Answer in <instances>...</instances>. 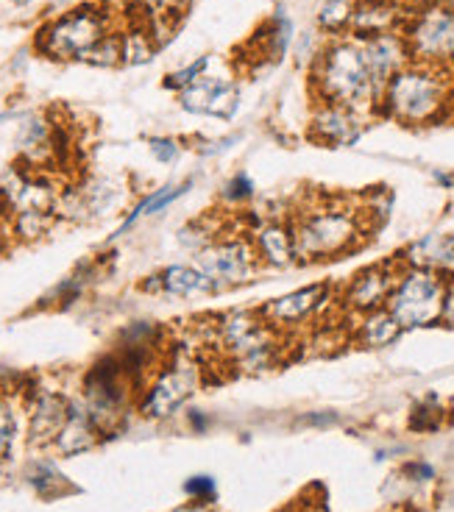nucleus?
I'll return each instance as SVG.
<instances>
[{
	"label": "nucleus",
	"mask_w": 454,
	"mask_h": 512,
	"mask_svg": "<svg viewBox=\"0 0 454 512\" xmlns=\"http://www.w3.org/2000/svg\"><path fill=\"white\" fill-rule=\"evenodd\" d=\"M56 212H42V209H28V212H17L12 215V231L20 240H39L53 229L56 223Z\"/></svg>",
	"instance_id": "obj_25"
},
{
	"label": "nucleus",
	"mask_w": 454,
	"mask_h": 512,
	"mask_svg": "<svg viewBox=\"0 0 454 512\" xmlns=\"http://www.w3.org/2000/svg\"><path fill=\"white\" fill-rule=\"evenodd\" d=\"M207 67H209V56H201V59H195L193 64H187V67H182V70H173V73H168V78H165V87L176 92L187 90L190 84H195L198 78L204 76V70H207Z\"/></svg>",
	"instance_id": "obj_29"
},
{
	"label": "nucleus",
	"mask_w": 454,
	"mask_h": 512,
	"mask_svg": "<svg viewBox=\"0 0 454 512\" xmlns=\"http://www.w3.org/2000/svg\"><path fill=\"white\" fill-rule=\"evenodd\" d=\"M14 6H28V3H31V0H12Z\"/></svg>",
	"instance_id": "obj_40"
},
{
	"label": "nucleus",
	"mask_w": 454,
	"mask_h": 512,
	"mask_svg": "<svg viewBox=\"0 0 454 512\" xmlns=\"http://www.w3.org/2000/svg\"><path fill=\"white\" fill-rule=\"evenodd\" d=\"M98 435L101 429L95 426L92 415L87 407H76L70 404V415H67V423L62 426V432L56 437V451L62 457H73V454H81V451H90L95 443H98Z\"/></svg>",
	"instance_id": "obj_21"
},
{
	"label": "nucleus",
	"mask_w": 454,
	"mask_h": 512,
	"mask_svg": "<svg viewBox=\"0 0 454 512\" xmlns=\"http://www.w3.org/2000/svg\"><path fill=\"white\" fill-rule=\"evenodd\" d=\"M70 415V404L67 398L59 393H39L31 404V423H28V440L34 446H51L62 432Z\"/></svg>",
	"instance_id": "obj_18"
},
{
	"label": "nucleus",
	"mask_w": 454,
	"mask_h": 512,
	"mask_svg": "<svg viewBox=\"0 0 454 512\" xmlns=\"http://www.w3.org/2000/svg\"><path fill=\"white\" fill-rule=\"evenodd\" d=\"M399 270H402V259H388V262H377V265H368L360 273H354L338 298L343 304V312L357 318L365 312L388 307V298L396 287Z\"/></svg>",
	"instance_id": "obj_10"
},
{
	"label": "nucleus",
	"mask_w": 454,
	"mask_h": 512,
	"mask_svg": "<svg viewBox=\"0 0 454 512\" xmlns=\"http://www.w3.org/2000/svg\"><path fill=\"white\" fill-rule=\"evenodd\" d=\"M190 190H193V181H184V184H168V187H162V190L151 192L148 198H143L140 204L131 209V215L126 218V223L117 229V234H126V231H129L140 218H151V215H156V212L168 209L170 204H176V201H179L182 195H187Z\"/></svg>",
	"instance_id": "obj_22"
},
{
	"label": "nucleus",
	"mask_w": 454,
	"mask_h": 512,
	"mask_svg": "<svg viewBox=\"0 0 454 512\" xmlns=\"http://www.w3.org/2000/svg\"><path fill=\"white\" fill-rule=\"evenodd\" d=\"M251 243L257 248L262 265L268 268H293L299 265L296 237H293V220H262L257 229L251 231Z\"/></svg>",
	"instance_id": "obj_16"
},
{
	"label": "nucleus",
	"mask_w": 454,
	"mask_h": 512,
	"mask_svg": "<svg viewBox=\"0 0 454 512\" xmlns=\"http://www.w3.org/2000/svg\"><path fill=\"white\" fill-rule=\"evenodd\" d=\"M301 423H307V426H332V423H338V415L335 412H310V415H304Z\"/></svg>",
	"instance_id": "obj_36"
},
{
	"label": "nucleus",
	"mask_w": 454,
	"mask_h": 512,
	"mask_svg": "<svg viewBox=\"0 0 454 512\" xmlns=\"http://www.w3.org/2000/svg\"><path fill=\"white\" fill-rule=\"evenodd\" d=\"M407 14H410V6L404 0H360L354 3L349 37L368 39L402 31Z\"/></svg>",
	"instance_id": "obj_14"
},
{
	"label": "nucleus",
	"mask_w": 454,
	"mask_h": 512,
	"mask_svg": "<svg viewBox=\"0 0 454 512\" xmlns=\"http://www.w3.org/2000/svg\"><path fill=\"white\" fill-rule=\"evenodd\" d=\"M198 268L218 284V290H223V287H240L251 282L262 268V262L251 243V234H240V237L232 234L209 243L198 254Z\"/></svg>",
	"instance_id": "obj_8"
},
{
	"label": "nucleus",
	"mask_w": 454,
	"mask_h": 512,
	"mask_svg": "<svg viewBox=\"0 0 454 512\" xmlns=\"http://www.w3.org/2000/svg\"><path fill=\"white\" fill-rule=\"evenodd\" d=\"M446 284H449V279L435 273V270L402 265L396 287L388 298V312L399 320L404 332L438 326Z\"/></svg>",
	"instance_id": "obj_5"
},
{
	"label": "nucleus",
	"mask_w": 454,
	"mask_h": 512,
	"mask_svg": "<svg viewBox=\"0 0 454 512\" xmlns=\"http://www.w3.org/2000/svg\"><path fill=\"white\" fill-rule=\"evenodd\" d=\"M187 423L193 426V432H198V435H201V432H207L209 423H212V421H209L207 415H204L201 410H190V412H187Z\"/></svg>",
	"instance_id": "obj_37"
},
{
	"label": "nucleus",
	"mask_w": 454,
	"mask_h": 512,
	"mask_svg": "<svg viewBox=\"0 0 454 512\" xmlns=\"http://www.w3.org/2000/svg\"><path fill=\"white\" fill-rule=\"evenodd\" d=\"M332 295H335V290L329 284H307V287H299V290L282 295V298H273L268 307H262V315L279 332L296 329V326H304V323L318 318L329 307Z\"/></svg>",
	"instance_id": "obj_11"
},
{
	"label": "nucleus",
	"mask_w": 454,
	"mask_h": 512,
	"mask_svg": "<svg viewBox=\"0 0 454 512\" xmlns=\"http://www.w3.org/2000/svg\"><path fill=\"white\" fill-rule=\"evenodd\" d=\"M179 103H182V109L193 112V115L229 120L237 112V106H240V90L229 78L201 76L187 90L179 92Z\"/></svg>",
	"instance_id": "obj_13"
},
{
	"label": "nucleus",
	"mask_w": 454,
	"mask_h": 512,
	"mask_svg": "<svg viewBox=\"0 0 454 512\" xmlns=\"http://www.w3.org/2000/svg\"><path fill=\"white\" fill-rule=\"evenodd\" d=\"M257 195V187H254V181L248 179L246 173H237L229 179V184L223 187V198L229 201V204H243V201H251Z\"/></svg>",
	"instance_id": "obj_31"
},
{
	"label": "nucleus",
	"mask_w": 454,
	"mask_h": 512,
	"mask_svg": "<svg viewBox=\"0 0 454 512\" xmlns=\"http://www.w3.org/2000/svg\"><path fill=\"white\" fill-rule=\"evenodd\" d=\"M432 179L438 181V187H443V190H454V173H443V170H435V173H432Z\"/></svg>",
	"instance_id": "obj_38"
},
{
	"label": "nucleus",
	"mask_w": 454,
	"mask_h": 512,
	"mask_svg": "<svg viewBox=\"0 0 454 512\" xmlns=\"http://www.w3.org/2000/svg\"><path fill=\"white\" fill-rule=\"evenodd\" d=\"M257 42L262 45L260 59H268V62L285 59L287 48H290V42H293V23L287 20L285 9H279V14L273 17L271 23L262 28L260 34H257Z\"/></svg>",
	"instance_id": "obj_23"
},
{
	"label": "nucleus",
	"mask_w": 454,
	"mask_h": 512,
	"mask_svg": "<svg viewBox=\"0 0 454 512\" xmlns=\"http://www.w3.org/2000/svg\"><path fill=\"white\" fill-rule=\"evenodd\" d=\"M310 84L315 101L340 103L363 115H377L379 87L368 73L360 39H329L318 56H312Z\"/></svg>",
	"instance_id": "obj_2"
},
{
	"label": "nucleus",
	"mask_w": 454,
	"mask_h": 512,
	"mask_svg": "<svg viewBox=\"0 0 454 512\" xmlns=\"http://www.w3.org/2000/svg\"><path fill=\"white\" fill-rule=\"evenodd\" d=\"M14 429H17V421H14L12 404L6 398H0V462L9 457L14 443Z\"/></svg>",
	"instance_id": "obj_30"
},
{
	"label": "nucleus",
	"mask_w": 454,
	"mask_h": 512,
	"mask_svg": "<svg viewBox=\"0 0 454 512\" xmlns=\"http://www.w3.org/2000/svg\"><path fill=\"white\" fill-rule=\"evenodd\" d=\"M402 265L413 268H427L441 273L446 279H454V231H432L421 240L404 248L399 254Z\"/></svg>",
	"instance_id": "obj_17"
},
{
	"label": "nucleus",
	"mask_w": 454,
	"mask_h": 512,
	"mask_svg": "<svg viewBox=\"0 0 454 512\" xmlns=\"http://www.w3.org/2000/svg\"><path fill=\"white\" fill-rule=\"evenodd\" d=\"M148 148H151V154H154L156 162H162V165L176 162L179 154H182V145L176 140H170V137H151V140H148Z\"/></svg>",
	"instance_id": "obj_34"
},
{
	"label": "nucleus",
	"mask_w": 454,
	"mask_h": 512,
	"mask_svg": "<svg viewBox=\"0 0 454 512\" xmlns=\"http://www.w3.org/2000/svg\"><path fill=\"white\" fill-rule=\"evenodd\" d=\"M84 62L98 64V67H115V64H123V34L109 31V34L87 53Z\"/></svg>",
	"instance_id": "obj_28"
},
{
	"label": "nucleus",
	"mask_w": 454,
	"mask_h": 512,
	"mask_svg": "<svg viewBox=\"0 0 454 512\" xmlns=\"http://www.w3.org/2000/svg\"><path fill=\"white\" fill-rule=\"evenodd\" d=\"M441 326L452 329L454 332V279L446 284V295H443V309H441Z\"/></svg>",
	"instance_id": "obj_35"
},
{
	"label": "nucleus",
	"mask_w": 454,
	"mask_h": 512,
	"mask_svg": "<svg viewBox=\"0 0 454 512\" xmlns=\"http://www.w3.org/2000/svg\"><path fill=\"white\" fill-rule=\"evenodd\" d=\"M198 384H201V368L193 359L176 357L168 368L156 373V379L140 401V412L151 421H165L187 404V398L198 390Z\"/></svg>",
	"instance_id": "obj_9"
},
{
	"label": "nucleus",
	"mask_w": 454,
	"mask_h": 512,
	"mask_svg": "<svg viewBox=\"0 0 454 512\" xmlns=\"http://www.w3.org/2000/svg\"><path fill=\"white\" fill-rule=\"evenodd\" d=\"M215 343L234 371L262 373L282 362V332L265 320L262 309H232L215 320Z\"/></svg>",
	"instance_id": "obj_4"
},
{
	"label": "nucleus",
	"mask_w": 454,
	"mask_h": 512,
	"mask_svg": "<svg viewBox=\"0 0 454 512\" xmlns=\"http://www.w3.org/2000/svg\"><path fill=\"white\" fill-rule=\"evenodd\" d=\"M377 115L402 126H435L454 115V78L449 70L410 62L379 92Z\"/></svg>",
	"instance_id": "obj_1"
},
{
	"label": "nucleus",
	"mask_w": 454,
	"mask_h": 512,
	"mask_svg": "<svg viewBox=\"0 0 454 512\" xmlns=\"http://www.w3.org/2000/svg\"><path fill=\"white\" fill-rule=\"evenodd\" d=\"M365 117L357 109L340 106V103L315 101L310 117V137L329 148H349L363 137Z\"/></svg>",
	"instance_id": "obj_12"
},
{
	"label": "nucleus",
	"mask_w": 454,
	"mask_h": 512,
	"mask_svg": "<svg viewBox=\"0 0 454 512\" xmlns=\"http://www.w3.org/2000/svg\"><path fill=\"white\" fill-rule=\"evenodd\" d=\"M446 421V407H441L438 396H427L418 401L410 412V429L413 432H438Z\"/></svg>",
	"instance_id": "obj_27"
},
{
	"label": "nucleus",
	"mask_w": 454,
	"mask_h": 512,
	"mask_svg": "<svg viewBox=\"0 0 454 512\" xmlns=\"http://www.w3.org/2000/svg\"><path fill=\"white\" fill-rule=\"evenodd\" d=\"M109 34L106 14L95 6H78L39 31L37 48L48 59L70 62V59H87V53Z\"/></svg>",
	"instance_id": "obj_7"
},
{
	"label": "nucleus",
	"mask_w": 454,
	"mask_h": 512,
	"mask_svg": "<svg viewBox=\"0 0 454 512\" xmlns=\"http://www.w3.org/2000/svg\"><path fill=\"white\" fill-rule=\"evenodd\" d=\"M154 37H151V31L140 23V26H134L131 31L123 34V64H145L154 59L156 53Z\"/></svg>",
	"instance_id": "obj_26"
},
{
	"label": "nucleus",
	"mask_w": 454,
	"mask_h": 512,
	"mask_svg": "<svg viewBox=\"0 0 454 512\" xmlns=\"http://www.w3.org/2000/svg\"><path fill=\"white\" fill-rule=\"evenodd\" d=\"M354 320H357V323H354V329H351L349 337L351 343H357V346L363 348H388L404 334V329L399 326V320L390 315L388 307L357 315Z\"/></svg>",
	"instance_id": "obj_20"
},
{
	"label": "nucleus",
	"mask_w": 454,
	"mask_h": 512,
	"mask_svg": "<svg viewBox=\"0 0 454 512\" xmlns=\"http://www.w3.org/2000/svg\"><path fill=\"white\" fill-rule=\"evenodd\" d=\"M452 410H454V398H452Z\"/></svg>",
	"instance_id": "obj_41"
},
{
	"label": "nucleus",
	"mask_w": 454,
	"mask_h": 512,
	"mask_svg": "<svg viewBox=\"0 0 454 512\" xmlns=\"http://www.w3.org/2000/svg\"><path fill=\"white\" fill-rule=\"evenodd\" d=\"M173 512H209L207 504H201V501H195V504H184V507H176Z\"/></svg>",
	"instance_id": "obj_39"
},
{
	"label": "nucleus",
	"mask_w": 454,
	"mask_h": 512,
	"mask_svg": "<svg viewBox=\"0 0 454 512\" xmlns=\"http://www.w3.org/2000/svg\"><path fill=\"white\" fill-rule=\"evenodd\" d=\"M402 37L413 62L454 70V6H418L410 9Z\"/></svg>",
	"instance_id": "obj_6"
},
{
	"label": "nucleus",
	"mask_w": 454,
	"mask_h": 512,
	"mask_svg": "<svg viewBox=\"0 0 454 512\" xmlns=\"http://www.w3.org/2000/svg\"><path fill=\"white\" fill-rule=\"evenodd\" d=\"M184 493L193 501H201V504H209V501L218 499V485L212 476H190L184 482Z\"/></svg>",
	"instance_id": "obj_32"
},
{
	"label": "nucleus",
	"mask_w": 454,
	"mask_h": 512,
	"mask_svg": "<svg viewBox=\"0 0 454 512\" xmlns=\"http://www.w3.org/2000/svg\"><path fill=\"white\" fill-rule=\"evenodd\" d=\"M402 476L407 482H413V485H429V482L438 479V471L424 460H410L402 465Z\"/></svg>",
	"instance_id": "obj_33"
},
{
	"label": "nucleus",
	"mask_w": 454,
	"mask_h": 512,
	"mask_svg": "<svg viewBox=\"0 0 454 512\" xmlns=\"http://www.w3.org/2000/svg\"><path fill=\"white\" fill-rule=\"evenodd\" d=\"M351 17H354V0H324L318 9V28L329 39L349 37Z\"/></svg>",
	"instance_id": "obj_24"
},
{
	"label": "nucleus",
	"mask_w": 454,
	"mask_h": 512,
	"mask_svg": "<svg viewBox=\"0 0 454 512\" xmlns=\"http://www.w3.org/2000/svg\"><path fill=\"white\" fill-rule=\"evenodd\" d=\"M360 45H363L368 73L374 78V84L379 87V92H382V87H385L390 78L396 76L402 67H407V64L413 62V59H410V48H407V42H404L402 37V31L360 39Z\"/></svg>",
	"instance_id": "obj_15"
},
{
	"label": "nucleus",
	"mask_w": 454,
	"mask_h": 512,
	"mask_svg": "<svg viewBox=\"0 0 454 512\" xmlns=\"http://www.w3.org/2000/svg\"><path fill=\"white\" fill-rule=\"evenodd\" d=\"M162 290L165 295L173 298H195V295H212L218 293V284L209 279L204 270L198 265H170L159 276H154V282L145 284V290Z\"/></svg>",
	"instance_id": "obj_19"
},
{
	"label": "nucleus",
	"mask_w": 454,
	"mask_h": 512,
	"mask_svg": "<svg viewBox=\"0 0 454 512\" xmlns=\"http://www.w3.org/2000/svg\"><path fill=\"white\" fill-rule=\"evenodd\" d=\"M293 237L299 262H329L357 251L368 237V215L365 209L340 204V201H318L293 215Z\"/></svg>",
	"instance_id": "obj_3"
}]
</instances>
